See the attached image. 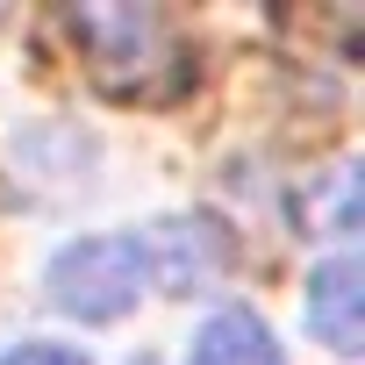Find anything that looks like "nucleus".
<instances>
[{"instance_id": "obj_1", "label": "nucleus", "mask_w": 365, "mask_h": 365, "mask_svg": "<svg viewBox=\"0 0 365 365\" xmlns=\"http://www.w3.org/2000/svg\"><path fill=\"white\" fill-rule=\"evenodd\" d=\"M65 29L86 51V72L122 101H165L187 86V51L172 43L158 8H72Z\"/></svg>"}, {"instance_id": "obj_2", "label": "nucleus", "mask_w": 365, "mask_h": 365, "mask_svg": "<svg viewBox=\"0 0 365 365\" xmlns=\"http://www.w3.org/2000/svg\"><path fill=\"white\" fill-rule=\"evenodd\" d=\"M143 244L136 237H79V244H65L58 258H51V272H43V287H51V301L65 308V315H79V322H115V315H129L136 308V294H143Z\"/></svg>"}, {"instance_id": "obj_3", "label": "nucleus", "mask_w": 365, "mask_h": 365, "mask_svg": "<svg viewBox=\"0 0 365 365\" xmlns=\"http://www.w3.org/2000/svg\"><path fill=\"white\" fill-rule=\"evenodd\" d=\"M143 272L165 294H208L230 272V237L208 215H172V222H158L143 237Z\"/></svg>"}, {"instance_id": "obj_4", "label": "nucleus", "mask_w": 365, "mask_h": 365, "mask_svg": "<svg viewBox=\"0 0 365 365\" xmlns=\"http://www.w3.org/2000/svg\"><path fill=\"white\" fill-rule=\"evenodd\" d=\"M308 329L336 351V358H358L365 351V322H358V308H365V265L344 251V258H322L315 272H308Z\"/></svg>"}, {"instance_id": "obj_5", "label": "nucleus", "mask_w": 365, "mask_h": 365, "mask_svg": "<svg viewBox=\"0 0 365 365\" xmlns=\"http://www.w3.org/2000/svg\"><path fill=\"white\" fill-rule=\"evenodd\" d=\"M187 365H287V358H279L272 329H265L251 308H222V315H208V322L194 329Z\"/></svg>"}, {"instance_id": "obj_6", "label": "nucleus", "mask_w": 365, "mask_h": 365, "mask_svg": "<svg viewBox=\"0 0 365 365\" xmlns=\"http://www.w3.org/2000/svg\"><path fill=\"white\" fill-rule=\"evenodd\" d=\"M0 365H86V351H72V344H15Z\"/></svg>"}]
</instances>
